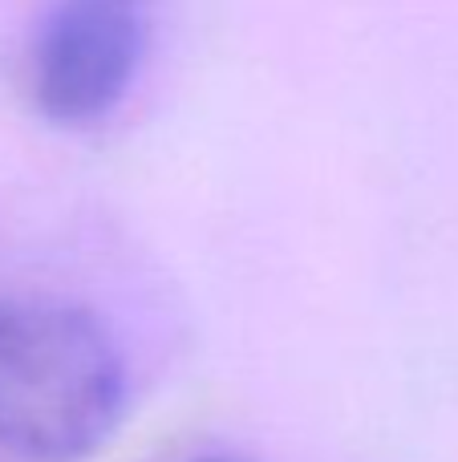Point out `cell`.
Listing matches in <instances>:
<instances>
[{"label":"cell","instance_id":"cell-1","mask_svg":"<svg viewBox=\"0 0 458 462\" xmlns=\"http://www.w3.org/2000/svg\"><path fill=\"white\" fill-rule=\"evenodd\" d=\"M126 414V361L89 309L0 296V450L21 462H86Z\"/></svg>","mask_w":458,"mask_h":462},{"label":"cell","instance_id":"cell-2","mask_svg":"<svg viewBox=\"0 0 458 462\" xmlns=\"http://www.w3.org/2000/svg\"><path fill=\"white\" fill-rule=\"evenodd\" d=\"M154 29V0H53L29 57L37 110L57 126H94L130 94Z\"/></svg>","mask_w":458,"mask_h":462},{"label":"cell","instance_id":"cell-3","mask_svg":"<svg viewBox=\"0 0 458 462\" xmlns=\"http://www.w3.org/2000/svg\"><path fill=\"white\" fill-rule=\"evenodd\" d=\"M191 462H256V458L232 455V450H215V455H199V458H191Z\"/></svg>","mask_w":458,"mask_h":462}]
</instances>
